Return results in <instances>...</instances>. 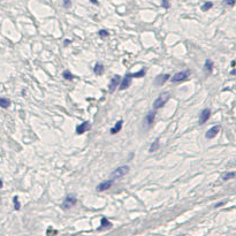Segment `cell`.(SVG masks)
I'll list each match as a JSON object with an SVG mask.
<instances>
[{"mask_svg": "<svg viewBox=\"0 0 236 236\" xmlns=\"http://www.w3.org/2000/svg\"><path fill=\"white\" fill-rule=\"evenodd\" d=\"M129 171H130V168L129 166H127V165H123L121 167H118L116 169H114L113 172H112V174H111V180H119V179H122L123 176H126V175L129 173Z\"/></svg>", "mask_w": 236, "mask_h": 236, "instance_id": "cell-1", "label": "cell"}, {"mask_svg": "<svg viewBox=\"0 0 236 236\" xmlns=\"http://www.w3.org/2000/svg\"><path fill=\"white\" fill-rule=\"evenodd\" d=\"M221 129V127L219 126V124H215V126H213L212 128H210L209 130L206 131V134H205V137L207 138V140H212V138H214L217 135L219 134V131Z\"/></svg>", "mask_w": 236, "mask_h": 236, "instance_id": "cell-7", "label": "cell"}, {"mask_svg": "<svg viewBox=\"0 0 236 236\" xmlns=\"http://www.w3.org/2000/svg\"><path fill=\"white\" fill-rule=\"evenodd\" d=\"M161 6L164 7V8L168 9L171 7V5H169V1L168 0H161Z\"/></svg>", "mask_w": 236, "mask_h": 236, "instance_id": "cell-26", "label": "cell"}, {"mask_svg": "<svg viewBox=\"0 0 236 236\" xmlns=\"http://www.w3.org/2000/svg\"><path fill=\"white\" fill-rule=\"evenodd\" d=\"M62 76H63V79H68V81H70V79H74V76H73V74L70 73L69 70H65L63 73H62Z\"/></svg>", "mask_w": 236, "mask_h": 236, "instance_id": "cell-23", "label": "cell"}, {"mask_svg": "<svg viewBox=\"0 0 236 236\" xmlns=\"http://www.w3.org/2000/svg\"><path fill=\"white\" fill-rule=\"evenodd\" d=\"M232 67H235V61H232Z\"/></svg>", "mask_w": 236, "mask_h": 236, "instance_id": "cell-32", "label": "cell"}, {"mask_svg": "<svg viewBox=\"0 0 236 236\" xmlns=\"http://www.w3.org/2000/svg\"><path fill=\"white\" fill-rule=\"evenodd\" d=\"M212 7H213V2L207 1V2L203 4V6H201V10H203V12H207V10H209V9H211Z\"/></svg>", "mask_w": 236, "mask_h": 236, "instance_id": "cell-21", "label": "cell"}, {"mask_svg": "<svg viewBox=\"0 0 236 236\" xmlns=\"http://www.w3.org/2000/svg\"><path fill=\"white\" fill-rule=\"evenodd\" d=\"M76 203H77L76 196H75V195H68V196L65 198V201H62L61 207L63 210H69L70 207H73Z\"/></svg>", "mask_w": 236, "mask_h": 236, "instance_id": "cell-4", "label": "cell"}, {"mask_svg": "<svg viewBox=\"0 0 236 236\" xmlns=\"http://www.w3.org/2000/svg\"><path fill=\"white\" fill-rule=\"evenodd\" d=\"M120 82H121V77H120L119 75L113 76V79H111V83H110V85H108V91H110V93H113L114 91L116 90V87L120 84Z\"/></svg>", "mask_w": 236, "mask_h": 236, "instance_id": "cell-9", "label": "cell"}, {"mask_svg": "<svg viewBox=\"0 0 236 236\" xmlns=\"http://www.w3.org/2000/svg\"><path fill=\"white\" fill-rule=\"evenodd\" d=\"M90 1H91L92 4H95V5H98V1H97V0H90Z\"/></svg>", "mask_w": 236, "mask_h": 236, "instance_id": "cell-31", "label": "cell"}, {"mask_svg": "<svg viewBox=\"0 0 236 236\" xmlns=\"http://www.w3.org/2000/svg\"><path fill=\"white\" fill-rule=\"evenodd\" d=\"M98 35L100 36V37H107L110 34H108V31H107V30H99Z\"/></svg>", "mask_w": 236, "mask_h": 236, "instance_id": "cell-27", "label": "cell"}, {"mask_svg": "<svg viewBox=\"0 0 236 236\" xmlns=\"http://www.w3.org/2000/svg\"><path fill=\"white\" fill-rule=\"evenodd\" d=\"M131 79H132V77H131L130 74H126V76H124L122 81L120 82V87H119V90H120V91H123V90L128 89V87H130V84H131Z\"/></svg>", "mask_w": 236, "mask_h": 236, "instance_id": "cell-8", "label": "cell"}, {"mask_svg": "<svg viewBox=\"0 0 236 236\" xmlns=\"http://www.w3.org/2000/svg\"><path fill=\"white\" fill-rule=\"evenodd\" d=\"M224 5H227V6L233 7L235 5V0H224Z\"/></svg>", "mask_w": 236, "mask_h": 236, "instance_id": "cell-25", "label": "cell"}, {"mask_svg": "<svg viewBox=\"0 0 236 236\" xmlns=\"http://www.w3.org/2000/svg\"><path fill=\"white\" fill-rule=\"evenodd\" d=\"M10 106V100L7 99V98H0V107L1 108H8Z\"/></svg>", "mask_w": 236, "mask_h": 236, "instance_id": "cell-16", "label": "cell"}, {"mask_svg": "<svg viewBox=\"0 0 236 236\" xmlns=\"http://www.w3.org/2000/svg\"><path fill=\"white\" fill-rule=\"evenodd\" d=\"M104 70H105L104 66H103L101 63H99V62L96 63V66L93 67V71H95V74H96V75H99V76L104 74Z\"/></svg>", "mask_w": 236, "mask_h": 236, "instance_id": "cell-15", "label": "cell"}, {"mask_svg": "<svg viewBox=\"0 0 236 236\" xmlns=\"http://www.w3.org/2000/svg\"><path fill=\"white\" fill-rule=\"evenodd\" d=\"M2 185H4V182H2V180L0 179V190L2 189Z\"/></svg>", "mask_w": 236, "mask_h": 236, "instance_id": "cell-30", "label": "cell"}, {"mask_svg": "<svg viewBox=\"0 0 236 236\" xmlns=\"http://www.w3.org/2000/svg\"><path fill=\"white\" fill-rule=\"evenodd\" d=\"M13 203H14V209H15V211H20V209H21V204H20V201H18V196H15V197L13 198Z\"/></svg>", "mask_w": 236, "mask_h": 236, "instance_id": "cell-22", "label": "cell"}, {"mask_svg": "<svg viewBox=\"0 0 236 236\" xmlns=\"http://www.w3.org/2000/svg\"><path fill=\"white\" fill-rule=\"evenodd\" d=\"M204 68H205V70H207L209 73H212L213 71V61L212 60H206L205 61V65H204Z\"/></svg>", "mask_w": 236, "mask_h": 236, "instance_id": "cell-20", "label": "cell"}, {"mask_svg": "<svg viewBox=\"0 0 236 236\" xmlns=\"http://www.w3.org/2000/svg\"><path fill=\"white\" fill-rule=\"evenodd\" d=\"M113 180H106V181H103L101 183H99L96 187V190L98 193H101V191H106L108 190L112 185H113Z\"/></svg>", "mask_w": 236, "mask_h": 236, "instance_id": "cell-6", "label": "cell"}, {"mask_svg": "<svg viewBox=\"0 0 236 236\" xmlns=\"http://www.w3.org/2000/svg\"><path fill=\"white\" fill-rule=\"evenodd\" d=\"M62 2H63V7L65 8H70V6H71V0H62Z\"/></svg>", "mask_w": 236, "mask_h": 236, "instance_id": "cell-24", "label": "cell"}, {"mask_svg": "<svg viewBox=\"0 0 236 236\" xmlns=\"http://www.w3.org/2000/svg\"><path fill=\"white\" fill-rule=\"evenodd\" d=\"M145 74H146V68H143V69H140V71H137V73H135V74H130V75L132 79H140V77H143Z\"/></svg>", "mask_w": 236, "mask_h": 236, "instance_id": "cell-17", "label": "cell"}, {"mask_svg": "<svg viewBox=\"0 0 236 236\" xmlns=\"http://www.w3.org/2000/svg\"><path fill=\"white\" fill-rule=\"evenodd\" d=\"M211 116V110L210 108H205L203 110L201 113V116H199V124H204L205 122L209 121Z\"/></svg>", "mask_w": 236, "mask_h": 236, "instance_id": "cell-11", "label": "cell"}, {"mask_svg": "<svg viewBox=\"0 0 236 236\" xmlns=\"http://www.w3.org/2000/svg\"><path fill=\"white\" fill-rule=\"evenodd\" d=\"M169 79H171L169 74H160L154 79V85L156 87H162Z\"/></svg>", "mask_w": 236, "mask_h": 236, "instance_id": "cell-5", "label": "cell"}, {"mask_svg": "<svg viewBox=\"0 0 236 236\" xmlns=\"http://www.w3.org/2000/svg\"><path fill=\"white\" fill-rule=\"evenodd\" d=\"M169 98H171V93L169 92H162V93H160L157 97V99L154 100V103H153V108L154 110L161 108L162 106L166 105V103L169 100Z\"/></svg>", "mask_w": 236, "mask_h": 236, "instance_id": "cell-2", "label": "cell"}, {"mask_svg": "<svg viewBox=\"0 0 236 236\" xmlns=\"http://www.w3.org/2000/svg\"><path fill=\"white\" fill-rule=\"evenodd\" d=\"M123 126V121L122 120H120V121H118V122L115 123V126H114L113 128L111 129V134L112 135H115V134H118L119 131L121 130V128H122Z\"/></svg>", "mask_w": 236, "mask_h": 236, "instance_id": "cell-13", "label": "cell"}, {"mask_svg": "<svg viewBox=\"0 0 236 236\" xmlns=\"http://www.w3.org/2000/svg\"><path fill=\"white\" fill-rule=\"evenodd\" d=\"M234 177H235V172H228V173H224L221 175V179L224 181H228V180L234 179Z\"/></svg>", "mask_w": 236, "mask_h": 236, "instance_id": "cell-18", "label": "cell"}, {"mask_svg": "<svg viewBox=\"0 0 236 236\" xmlns=\"http://www.w3.org/2000/svg\"><path fill=\"white\" fill-rule=\"evenodd\" d=\"M225 203H226V201H221V203H219V204H215V205H214V207H215V209H218V207H220V206H222Z\"/></svg>", "mask_w": 236, "mask_h": 236, "instance_id": "cell-28", "label": "cell"}, {"mask_svg": "<svg viewBox=\"0 0 236 236\" xmlns=\"http://www.w3.org/2000/svg\"><path fill=\"white\" fill-rule=\"evenodd\" d=\"M90 129H91V123L89 122V121H84V122H82L81 124H79L76 127V134L82 135V134L89 131Z\"/></svg>", "mask_w": 236, "mask_h": 236, "instance_id": "cell-10", "label": "cell"}, {"mask_svg": "<svg viewBox=\"0 0 236 236\" xmlns=\"http://www.w3.org/2000/svg\"><path fill=\"white\" fill-rule=\"evenodd\" d=\"M111 227H112V224L106 218H101V225H100V227L98 228V230H104V229H107V228Z\"/></svg>", "mask_w": 236, "mask_h": 236, "instance_id": "cell-14", "label": "cell"}, {"mask_svg": "<svg viewBox=\"0 0 236 236\" xmlns=\"http://www.w3.org/2000/svg\"><path fill=\"white\" fill-rule=\"evenodd\" d=\"M159 140H160V138L158 137V138H156V140L151 144V146H150V149H149V152H154V151H157L158 150V148H159Z\"/></svg>", "mask_w": 236, "mask_h": 236, "instance_id": "cell-19", "label": "cell"}, {"mask_svg": "<svg viewBox=\"0 0 236 236\" xmlns=\"http://www.w3.org/2000/svg\"><path fill=\"white\" fill-rule=\"evenodd\" d=\"M154 118H156V111H151V112L148 113V115L145 116V122L148 124V127H151L153 124Z\"/></svg>", "mask_w": 236, "mask_h": 236, "instance_id": "cell-12", "label": "cell"}, {"mask_svg": "<svg viewBox=\"0 0 236 236\" xmlns=\"http://www.w3.org/2000/svg\"><path fill=\"white\" fill-rule=\"evenodd\" d=\"M190 70L189 69H185V70H182V71H179V73H176L174 76H172L171 77V81L173 82V83H179V82H183L185 79L189 77V75H190Z\"/></svg>", "mask_w": 236, "mask_h": 236, "instance_id": "cell-3", "label": "cell"}, {"mask_svg": "<svg viewBox=\"0 0 236 236\" xmlns=\"http://www.w3.org/2000/svg\"><path fill=\"white\" fill-rule=\"evenodd\" d=\"M69 43H70V40H69V39H66V40H65V43H63V44H65V46H67V45H68V44H69Z\"/></svg>", "mask_w": 236, "mask_h": 236, "instance_id": "cell-29", "label": "cell"}]
</instances>
